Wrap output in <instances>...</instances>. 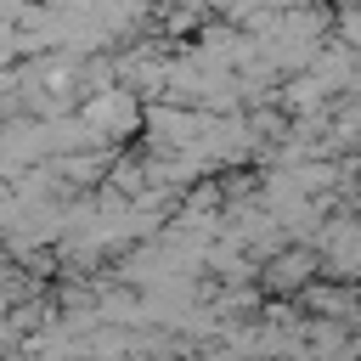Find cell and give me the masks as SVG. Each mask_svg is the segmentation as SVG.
I'll use <instances>...</instances> for the list:
<instances>
[{
  "label": "cell",
  "mask_w": 361,
  "mask_h": 361,
  "mask_svg": "<svg viewBox=\"0 0 361 361\" xmlns=\"http://www.w3.org/2000/svg\"><path fill=\"white\" fill-rule=\"evenodd\" d=\"M316 271H322L316 243H276V248H271V265H265V288L282 293V299H293Z\"/></svg>",
  "instance_id": "6da1fadb"
}]
</instances>
